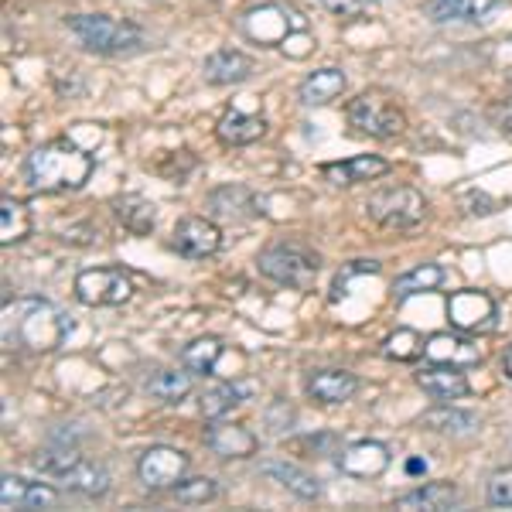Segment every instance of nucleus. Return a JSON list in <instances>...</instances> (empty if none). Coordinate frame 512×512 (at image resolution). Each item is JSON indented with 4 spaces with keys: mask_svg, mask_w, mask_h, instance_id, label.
Wrapping results in <instances>:
<instances>
[{
    "mask_svg": "<svg viewBox=\"0 0 512 512\" xmlns=\"http://www.w3.org/2000/svg\"><path fill=\"white\" fill-rule=\"evenodd\" d=\"M345 86H349L345 72L335 69V65H325V69H315L308 79L301 82V103L304 106H325V103H332V99L342 96Z\"/></svg>",
    "mask_w": 512,
    "mask_h": 512,
    "instance_id": "25",
    "label": "nucleus"
},
{
    "mask_svg": "<svg viewBox=\"0 0 512 512\" xmlns=\"http://www.w3.org/2000/svg\"><path fill=\"white\" fill-rule=\"evenodd\" d=\"M31 229H35L31 205L14 195H4V202H0V243L4 246L21 243V239L31 236Z\"/></svg>",
    "mask_w": 512,
    "mask_h": 512,
    "instance_id": "28",
    "label": "nucleus"
},
{
    "mask_svg": "<svg viewBox=\"0 0 512 512\" xmlns=\"http://www.w3.org/2000/svg\"><path fill=\"white\" fill-rule=\"evenodd\" d=\"M93 151L79 147L72 137L41 144L28 154L24 161V181L35 195H59V192H76L86 188V181L93 178Z\"/></svg>",
    "mask_w": 512,
    "mask_h": 512,
    "instance_id": "2",
    "label": "nucleus"
},
{
    "mask_svg": "<svg viewBox=\"0 0 512 512\" xmlns=\"http://www.w3.org/2000/svg\"><path fill=\"white\" fill-rule=\"evenodd\" d=\"M76 461H79V454L72 451V448H65V444H59V448H45V451H41L38 458H35V465L41 468V472L52 475V478H59L65 468L76 465Z\"/></svg>",
    "mask_w": 512,
    "mask_h": 512,
    "instance_id": "36",
    "label": "nucleus"
},
{
    "mask_svg": "<svg viewBox=\"0 0 512 512\" xmlns=\"http://www.w3.org/2000/svg\"><path fill=\"white\" fill-rule=\"evenodd\" d=\"M420 424H424L427 431L448 434V437H468L478 431V417L468 414V410H454L451 403H441V407L427 410V414L420 417Z\"/></svg>",
    "mask_w": 512,
    "mask_h": 512,
    "instance_id": "30",
    "label": "nucleus"
},
{
    "mask_svg": "<svg viewBox=\"0 0 512 512\" xmlns=\"http://www.w3.org/2000/svg\"><path fill=\"white\" fill-rule=\"evenodd\" d=\"M69 31L96 55H127L144 45L137 24L110 18V14H72Z\"/></svg>",
    "mask_w": 512,
    "mask_h": 512,
    "instance_id": "3",
    "label": "nucleus"
},
{
    "mask_svg": "<svg viewBox=\"0 0 512 512\" xmlns=\"http://www.w3.org/2000/svg\"><path fill=\"white\" fill-rule=\"evenodd\" d=\"M195 390V373L192 369H158L151 379H147V393L154 396L158 403H168V407H175V403H185L188 396Z\"/></svg>",
    "mask_w": 512,
    "mask_h": 512,
    "instance_id": "27",
    "label": "nucleus"
},
{
    "mask_svg": "<svg viewBox=\"0 0 512 512\" xmlns=\"http://www.w3.org/2000/svg\"><path fill=\"white\" fill-rule=\"evenodd\" d=\"M260 472L270 478V482H277L280 489H287L294 495V499H304V502H315L321 495V482L311 472H304L301 465H291V461H263Z\"/></svg>",
    "mask_w": 512,
    "mask_h": 512,
    "instance_id": "21",
    "label": "nucleus"
},
{
    "mask_svg": "<svg viewBox=\"0 0 512 512\" xmlns=\"http://www.w3.org/2000/svg\"><path fill=\"white\" fill-rule=\"evenodd\" d=\"M243 31L250 35V41H256V45H263V48H280V41L291 35L294 24H291V18L284 14V7H277V4H260V7H253V11L246 14Z\"/></svg>",
    "mask_w": 512,
    "mask_h": 512,
    "instance_id": "15",
    "label": "nucleus"
},
{
    "mask_svg": "<svg viewBox=\"0 0 512 512\" xmlns=\"http://www.w3.org/2000/svg\"><path fill=\"white\" fill-rule=\"evenodd\" d=\"M448 321L458 332L465 335H482V332H492L499 325V304H495L492 294L485 291H454L448 297Z\"/></svg>",
    "mask_w": 512,
    "mask_h": 512,
    "instance_id": "8",
    "label": "nucleus"
},
{
    "mask_svg": "<svg viewBox=\"0 0 512 512\" xmlns=\"http://www.w3.org/2000/svg\"><path fill=\"white\" fill-rule=\"evenodd\" d=\"M424 352H427V338L414 332V328H396L383 342V355L393 362H417L424 359Z\"/></svg>",
    "mask_w": 512,
    "mask_h": 512,
    "instance_id": "34",
    "label": "nucleus"
},
{
    "mask_svg": "<svg viewBox=\"0 0 512 512\" xmlns=\"http://www.w3.org/2000/svg\"><path fill=\"white\" fill-rule=\"evenodd\" d=\"M424 359H431V366H451V369H475L485 362V349L472 342L468 335H431L427 338Z\"/></svg>",
    "mask_w": 512,
    "mask_h": 512,
    "instance_id": "11",
    "label": "nucleus"
},
{
    "mask_svg": "<svg viewBox=\"0 0 512 512\" xmlns=\"http://www.w3.org/2000/svg\"><path fill=\"white\" fill-rule=\"evenodd\" d=\"M222 355H226V342H222L219 335H202L185 345L181 362H185V369H192L195 376H212Z\"/></svg>",
    "mask_w": 512,
    "mask_h": 512,
    "instance_id": "31",
    "label": "nucleus"
},
{
    "mask_svg": "<svg viewBox=\"0 0 512 512\" xmlns=\"http://www.w3.org/2000/svg\"><path fill=\"white\" fill-rule=\"evenodd\" d=\"M263 134H267V120H263V113L260 110L243 113L236 103L226 106V113L219 117V127H216V137L222 140V144H229V147L256 144Z\"/></svg>",
    "mask_w": 512,
    "mask_h": 512,
    "instance_id": "16",
    "label": "nucleus"
},
{
    "mask_svg": "<svg viewBox=\"0 0 512 512\" xmlns=\"http://www.w3.org/2000/svg\"><path fill=\"white\" fill-rule=\"evenodd\" d=\"M113 216H117L120 226L127 229V233H134V236H147L154 229V222H158L154 205L147 202V198H140V195L113 198Z\"/></svg>",
    "mask_w": 512,
    "mask_h": 512,
    "instance_id": "29",
    "label": "nucleus"
},
{
    "mask_svg": "<svg viewBox=\"0 0 512 512\" xmlns=\"http://www.w3.org/2000/svg\"><path fill=\"white\" fill-rule=\"evenodd\" d=\"M171 250L181 253L185 260H205L222 250V229L216 222L202 216H185L171 233Z\"/></svg>",
    "mask_w": 512,
    "mask_h": 512,
    "instance_id": "10",
    "label": "nucleus"
},
{
    "mask_svg": "<svg viewBox=\"0 0 512 512\" xmlns=\"http://www.w3.org/2000/svg\"><path fill=\"white\" fill-rule=\"evenodd\" d=\"M219 495L216 478H205V475H192V478H181L175 485V499L181 506H202V502H212Z\"/></svg>",
    "mask_w": 512,
    "mask_h": 512,
    "instance_id": "35",
    "label": "nucleus"
},
{
    "mask_svg": "<svg viewBox=\"0 0 512 512\" xmlns=\"http://www.w3.org/2000/svg\"><path fill=\"white\" fill-rule=\"evenodd\" d=\"M55 482L62 485L65 492H76V495H86V499H99V495L110 492V472H106L103 465H93V461H76V465H69L65 472L55 478Z\"/></svg>",
    "mask_w": 512,
    "mask_h": 512,
    "instance_id": "24",
    "label": "nucleus"
},
{
    "mask_svg": "<svg viewBox=\"0 0 512 512\" xmlns=\"http://www.w3.org/2000/svg\"><path fill=\"white\" fill-rule=\"evenodd\" d=\"M369 219L383 229H414L427 219V198L410 185L383 188L369 198Z\"/></svg>",
    "mask_w": 512,
    "mask_h": 512,
    "instance_id": "6",
    "label": "nucleus"
},
{
    "mask_svg": "<svg viewBox=\"0 0 512 512\" xmlns=\"http://www.w3.org/2000/svg\"><path fill=\"white\" fill-rule=\"evenodd\" d=\"M0 506L4 509H55L59 506V489L41 482H24L21 475L0 478Z\"/></svg>",
    "mask_w": 512,
    "mask_h": 512,
    "instance_id": "13",
    "label": "nucleus"
},
{
    "mask_svg": "<svg viewBox=\"0 0 512 512\" xmlns=\"http://www.w3.org/2000/svg\"><path fill=\"white\" fill-rule=\"evenodd\" d=\"M332 185H359V181H376L383 175H390V161L386 158H376V154H359V158H349V161H338V164H325L321 168Z\"/></svg>",
    "mask_w": 512,
    "mask_h": 512,
    "instance_id": "22",
    "label": "nucleus"
},
{
    "mask_svg": "<svg viewBox=\"0 0 512 512\" xmlns=\"http://www.w3.org/2000/svg\"><path fill=\"white\" fill-rule=\"evenodd\" d=\"M458 502H461L458 485H451V482H427V485H420V489L407 492V495H396L393 509H403V512H441V509H454Z\"/></svg>",
    "mask_w": 512,
    "mask_h": 512,
    "instance_id": "20",
    "label": "nucleus"
},
{
    "mask_svg": "<svg viewBox=\"0 0 512 512\" xmlns=\"http://www.w3.org/2000/svg\"><path fill=\"white\" fill-rule=\"evenodd\" d=\"M315 48H318L315 35L304 28H294L291 35L280 41V52H284V59H291V62H301V59H308V55H315Z\"/></svg>",
    "mask_w": 512,
    "mask_h": 512,
    "instance_id": "37",
    "label": "nucleus"
},
{
    "mask_svg": "<svg viewBox=\"0 0 512 512\" xmlns=\"http://www.w3.org/2000/svg\"><path fill=\"white\" fill-rule=\"evenodd\" d=\"M188 454L178 448H168V444H158V448H147L137 461V475L147 489H175L181 478L188 475Z\"/></svg>",
    "mask_w": 512,
    "mask_h": 512,
    "instance_id": "9",
    "label": "nucleus"
},
{
    "mask_svg": "<svg viewBox=\"0 0 512 512\" xmlns=\"http://www.w3.org/2000/svg\"><path fill=\"white\" fill-rule=\"evenodd\" d=\"M393 454L383 441H355L338 454V468L352 478H379L386 475Z\"/></svg>",
    "mask_w": 512,
    "mask_h": 512,
    "instance_id": "12",
    "label": "nucleus"
},
{
    "mask_svg": "<svg viewBox=\"0 0 512 512\" xmlns=\"http://www.w3.org/2000/svg\"><path fill=\"white\" fill-rule=\"evenodd\" d=\"M0 335L11 349L55 352L65 345L69 318L45 297H14L0 311Z\"/></svg>",
    "mask_w": 512,
    "mask_h": 512,
    "instance_id": "1",
    "label": "nucleus"
},
{
    "mask_svg": "<svg viewBox=\"0 0 512 512\" xmlns=\"http://www.w3.org/2000/svg\"><path fill=\"white\" fill-rule=\"evenodd\" d=\"M205 444L212 448V454L219 458H253L260 441L246 424H233V420H212L209 434H205Z\"/></svg>",
    "mask_w": 512,
    "mask_h": 512,
    "instance_id": "14",
    "label": "nucleus"
},
{
    "mask_svg": "<svg viewBox=\"0 0 512 512\" xmlns=\"http://www.w3.org/2000/svg\"><path fill=\"white\" fill-rule=\"evenodd\" d=\"M256 270L280 287H311L321 270L315 250L301 243H270L256 253Z\"/></svg>",
    "mask_w": 512,
    "mask_h": 512,
    "instance_id": "4",
    "label": "nucleus"
},
{
    "mask_svg": "<svg viewBox=\"0 0 512 512\" xmlns=\"http://www.w3.org/2000/svg\"><path fill=\"white\" fill-rule=\"evenodd\" d=\"M202 72H205V82H212V86H236V82L253 76V59L236 52V48H219V52H212L209 59H205Z\"/></svg>",
    "mask_w": 512,
    "mask_h": 512,
    "instance_id": "23",
    "label": "nucleus"
},
{
    "mask_svg": "<svg viewBox=\"0 0 512 512\" xmlns=\"http://www.w3.org/2000/svg\"><path fill=\"white\" fill-rule=\"evenodd\" d=\"M321 7L338 14V18H355L362 11V0H321Z\"/></svg>",
    "mask_w": 512,
    "mask_h": 512,
    "instance_id": "39",
    "label": "nucleus"
},
{
    "mask_svg": "<svg viewBox=\"0 0 512 512\" xmlns=\"http://www.w3.org/2000/svg\"><path fill=\"white\" fill-rule=\"evenodd\" d=\"M243 393H246V386H239V383H216L212 390H205L198 396V414H202V420H209V424L212 420H222L243 403Z\"/></svg>",
    "mask_w": 512,
    "mask_h": 512,
    "instance_id": "32",
    "label": "nucleus"
},
{
    "mask_svg": "<svg viewBox=\"0 0 512 512\" xmlns=\"http://www.w3.org/2000/svg\"><path fill=\"white\" fill-rule=\"evenodd\" d=\"M407 472H410V475H414V472H424V461H414V458H410V461H407Z\"/></svg>",
    "mask_w": 512,
    "mask_h": 512,
    "instance_id": "41",
    "label": "nucleus"
},
{
    "mask_svg": "<svg viewBox=\"0 0 512 512\" xmlns=\"http://www.w3.org/2000/svg\"><path fill=\"white\" fill-rule=\"evenodd\" d=\"M311 400L325 403V407H335V403H349L355 393H359V379L345 369H318V373L308 376L304 383Z\"/></svg>",
    "mask_w": 512,
    "mask_h": 512,
    "instance_id": "18",
    "label": "nucleus"
},
{
    "mask_svg": "<svg viewBox=\"0 0 512 512\" xmlns=\"http://www.w3.org/2000/svg\"><path fill=\"white\" fill-rule=\"evenodd\" d=\"M506 373H509V376H512V349H509V352H506Z\"/></svg>",
    "mask_w": 512,
    "mask_h": 512,
    "instance_id": "42",
    "label": "nucleus"
},
{
    "mask_svg": "<svg viewBox=\"0 0 512 512\" xmlns=\"http://www.w3.org/2000/svg\"><path fill=\"white\" fill-rule=\"evenodd\" d=\"M485 502L495 509H512V468H499V472L489 478Z\"/></svg>",
    "mask_w": 512,
    "mask_h": 512,
    "instance_id": "38",
    "label": "nucleus"
},
{
    "mask_svg": "<svg viewBox=\"0 0 512 512\" xmlns=\"http://www.w3.org/2000/svg\"><path fill=\"white\" fill-rule=\"evenodd\" d=\"M209 209L216 212L222 222H236V226L260 216V202H256V195L246 185L216 188V192L209 195Z\"/></svg>",
    "mask_w": 512,
    "mask_h": 512,
    "instance_id": "17",
    "label": "nucleus"
},
{
    "mask_svg": "<svg viewBox=\"0 0 512 512\" xmlns=\"http://www.w3.org/2000/svg\"><path fill=\"white\" fill-rule=\"evenodd\" d=\"M492 120L499 123L506 134H512V99H506V103H499V106H492Z\"/></svg>",
    "mask_w": 512,
    "mask_h": 512,
    "instance_id": "40",
    "label": "nucleus"
},
{
    "mask_svg": "<svg viewBox=\"0 0 512 512\" xmlns=\"http://www.w3.org/2000/svg\"><path fill=\"white\" fill-rule=\"evenodd\" d=\"M417 386L437 403L465 400V396L472 393L465 369H451V366H431V369H424V373H417Z\"/></svg>",
    "mask_w": 512,
    "mask_h": 512,
    "instance_id": "19",
    "label": "nucleus"
},
{
    "mask_svg": "<svg viewBox=\"0 0 512 512\" xmlns=\"http://www.w3.org/2000/svg\"><path fill=\"white\" fill-rule=\"evenodd\" d=\"M349 123L359 134L373 140H393L407 130V113L396 106V99L386 89H366L349 103Z\"/></svg>",
    "mask_w": 512,
    "mask_h": 512,
    "instance_id": "5",
    "label": "nucleus"
},
{
    "mask_svg": "<svg viewBox=\"0 0 512 512\" xmlns=\"http://www.w3.org/2000/svg\"><path fill=\"white\" fill-rule=\"evenodd\" d=\"M441 284H444V267H437V263H420L410 274L393 280V297L396 301H407V297H414V294L437 291Z\"/></svg>",
    "mask_w": 512,
    "mask_h": 512,
    "instance_id": "33",
    "label": "nucleus"
},
{
    "mask_svg": "<svg viewBox=\"0 0 512 512\" xmlns=\"http://www.w3.org/2000/svg\"><path fill=\"white\" fill-rule=\"evenodd\" d=\"M76 297L86 308H120L134 297V280L123 267H89L76 277Z\"/></svg>",
    "mask_w": 512,
    "mask_h": 512,
    "instance_id": "7",
    "label": "nucleus"
},
{
    "mask_svg": "<svg viewBox=\"0 0 512 512\" xmlns=\"http://www.w3.org/2000/svg\"><path fill=\"white\" fill-rule=\"evenodd\" d=\"M499 0H427V18L434 24L451 21H485Z\"/></svg>",
    "mask_w": 512,
    "mask_h": 512,
    "instance_id": "26",
    "label": "nucleus"
}]
</instances>
